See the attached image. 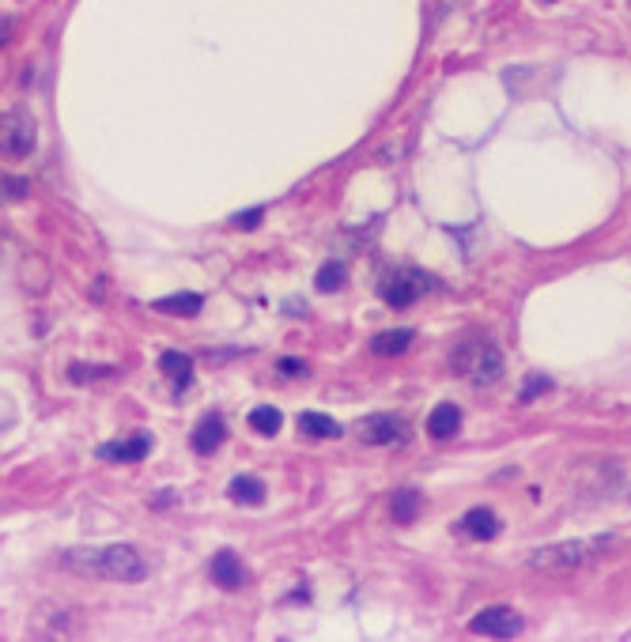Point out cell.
<instances>
[{
    "label": "cell",
    "mask_w": 631,
    "mask_h": 642,
    "mask_svg": "<svg viewBox=\"0 0 631 642\" xmlns=\"http://www.w3.org/2000/svg\"><path fill=\"white\" fill-rule=\"evenodd\" d=\"M61 563L76 575L106 578V582H144L148 563L137 548L129 544H110V548H69Z\"/></svg>",
    "instance_id": "cell-1"
},
{
    "label": "cell",
    "mask_w": 631,
    "mask_h": 642,
    "mask_svg": "<svg viewBox=\"0 0 631 642\" xmlns=\"http://www.w3.org/2000/svg\"><path fill=\"white\" fill-rule=\"evenodd\" d=\"M450 367L458 374H465L473 386H492L495 378L503 374V352H499L488 337H469L454 348Z\"/></svg>",
    "instance_id": "cell-2"
},
{
    "label": "cell",
    "mask_w": 631,
    "mask_h": 642,
    "mask_svg": "<svg viewBox=\"0 0 631 642\" xmlns=\"http://www.w3.org/2000/svg\"><path fill=\"white\" fill-rule=\"evenodd\" d=\"M609 548V537H594V541H560L548 544V548H537L529 556V567L533 571H552V575H563V571H575L582 563H590L597 552Z\"/></svg>",
    "instance_id": "cell-3"
},
{
    "label": "cell",
    "mask_w": 631,
    "mask_h": 642,
    "mask_svg": "<svg viewBox=\"0 0 631 642\" xmlns=\"http://www.w3.org/2000/svg\"><path fill=\"white\" fill-rule=\"evenodd\" d=\"M431 288H435V280H431L427 272L412 269V265H401V269H390L382 276L378 295H382V303L393 306V310H405V306H412L416 299H424Z\"/></svg>",
    "instance_id": "cell-4"
},
{
    "label": "cell",
    "mask_w": 631,
    "mask_h": 642,
    "mask_svg": "<svg viewBox=\"0 0 631 642\" xmlns=\"http://www.w3.org/2000/svg\"><path fill=\"white\" fill-rule=\"evenodd\" d=\"M38 129L27 114H4L0 118V159H23L35 152Z\"/></svg>",
    "instance_id": "cell-5"
},
{
    "label": "cell",
    "mask_w": 631,
    "mask_h": 642,
    "mask_svg": "<svg viewBox=\"0 0 631 642\" xmlns=\"http://www.w3.org/2000/svg\"><path fill=\"white\" fill-rule=\"evenodd\" d=\"M356 439L367 442V446H393V442L409 439V427L401 416H390V412H375V416H363L356 423Z\"/></svg>",
    "instance_id": "cell-6"
},
{
    "label": "cell",
    "mask_w": 631,
    "mask_h": 642,
    "mask_svg": "<svg viewBox=\"0 0 631 642\" xmlns=\"http://www.w3.org/2000/svg\"><path fill=\"white\" fill-rule=\"evenodd\" d=\"M469 631H473V635H488V639H518V635H522V616L514 609L495 605V609L477 612Z\"/></svg>",
    "instance_id": "cell-7"
},
{
    "label": "cell",
    "mask_w": 631,
    "mask_h": 642,
    "mask_svg": "<svg viewBox=\"0 0 631 642\" xmlns=\"http://www.w3.org/2000/svg\"><path fill=\"white\" fill-rule=\"evenodd\" d=\"M454 533H458V537H469V541H492L495 533H499V518H495V510L488 507H473L454 525Z\"/></svg>",
    "instance_id": "cell-8"
},
{
    "label": "cell",
    "mask_w": 631,
    "mask_h": 642,
    "mask_svg": "<svg viewBox=\"0 0 631 642\" xmlns=\"http://www.w3.org/2000/svg\"><path fill=\"white\" fill-rule=\"evenodd\" d=\"M208 575L220 590H239L246 582V567H242V559L235 552H216L212 563H208Z\"/></svg>",
    "instance_id": "cell-9"
},
{
    "label": "cell",
    "mask_w": 631,
    "mask_h": 642,
    "mask_svg": "<svg viewBox=\"0 0 631 642\" xmlns=\"http://www.w3.org/2000/svg\"><path fill=\"white\" fill-rule=\"evenodd\" d=\"M223 439H227V423L212 412V416H205V420L197 423V431H193V450L197 454H212V450H220Z\"/></svg>",
    "instance_id": "cell-10"
},
{
    "label": "cell",
    "mask_w": 631,
    "mask_h": 642,
    "mask_svg": "<svg viewBox=\"0 0 631 642\" xmlns=\"http://www.w3.org/2000/svg\"><path fill=\"white\" fill-rule=\"evenodd\" d=\"M148 450H152V439L137 435V439L129 442H106V446H99V457L103 461H140V457H148Z\"/></svg>",
    "instance_id": "cell-11"
},
{
    "label": "cell",
    "mask_w": 631,
    "mask_h": 642,
    "mask_svg": "<svg viewBox=\"0 0 631 642\" xmlns=\"http://www.w3.org/2000/svg\"><path fill=\"white\" fill-rule=\"evenodd\" d=\"M458 427H461V408L446 401V405H435V412H431V420H427V435L443 442V439H450Z\"/></svg>",
    "instance_id": "cell-12"
},
{
    "label": "cell",
    "mask_w": 631,
    "mask_h": 642,
    "mask_svg": "<svg viewBox=\"0 0 631 642\" xmlns=\"http://www.w3.org/2000/svg\"><path fill=\"white\" fill-rule=\"evenodd\" d=\"M412 329H390V333H378L371 340V352L382 355V359H397V355H405L412 348Z\"/></svg>",
    "instance_id": "cell-13"
},
{
    "label": "cell",
    "mask_w": 631,
    "mask_h": 642,
    "mask_svg": "<svg viewBox=\"0 0 631 642\" xmlns=\"http://www.w3.org/2000/svg\"><path fill=\"white\" fill-rule=\"evenodd\" d=\"M227 495H231L235 503H242V507H261V503H265V484H261L257 476H235Z\"/></svg>",
    "instance_id": "cell-14"
},
{
    "label": "cell",
    "mask_w": 631,
    "mask_h": 642,
    "mask_svg": "<svg viewBox=\"0 0 631 642\" xmlns=\"http://www.w3.org/2000/svg\"><path fill=\"white\" fill-rule=\"evenodd\" d=\"M299 431L310 435V439H337V435H341V423L322 416V412H303V416H299Z\"/></svg>",
    "instance_id": "cell-15"
},
{
    "label": "cell",
    "mask_w": 631,
    "mask_h": 642,
    "mask_svg": "<svg viewBox=\"0 0 631 642\" xmlns=\"http://www.w3.org/2000/svg\"><path fill=\"white\" fill-rule=\"evenodd\" d=\"M416 510H420V491H416V488H401V491H393V499H390V514H393V522L409 525L412 518H416Z\"/></svg>",
    "instance_id": "cell-16"
},
{
    "label": "cell",
    "mask_w": 631,
    "mask_h": 642,
    "mask_svg": "<svg viewBox=\"0 0 631 642\" xmlns=\"http://www.w3.org/2000/svg\"><path fill=\"white\" fill-rule=\"evenodd\" d=\"M163 374H167L178 389H186L189 382H193V359L182 352H167L163 355Z\"/></svg>",
    "instance_id": "cell-17"
},
{
    "label": "cell",
    "mask_w": 631,
    "mask_h": 642,
    "mask_svg": "<svg viewBox=\"0 0 631 642\" xmlns=\"http://www.w3.org/2000/svg\"><path fill=\"white\" fill-rule=\"evenodd\" d=\"M155 306H159L163 314H186V318H193V314H201L205 299H201V295H193V291H186V295H171V299H159Z\"/></svg>",
    "instance_id": "cell-18"
},
{
    "label": "cell",
    "mask_w": 631,
    "mask_h": 642,
    "mask_svg": "<svg viewBox=\"0 0 631 642\" xmlns=\"http://www.w3.org/2000/svg\"><path fill=\"white\" fill-rule=\"evenodd\" d=\"M280 420H284V416L269 405H261L250 412V427H254L257 435H276V431H280Z\"/></svg>",
    "instance_id": "cell-19"
},
{
    "label": "cell",
    "mask_w": 631,
    "mask_h": 642,
    "mask_svg": "<svg viewBox=\"0 0 631 642\" xmlns=\"http://www.w3.org/2000/svg\"><path fill=\"white\" fill-rule=\"evenodd\" d=\"M314 284H318V291H337L344 284V265H341V261L322 265V269H318V276H314Z\"/></svg>",
    "instance_id": "cell-20"
},
{
    "label": "cell",
    "mask_w": 631,
    "mask_h": 642,
    "mask_svg": "<svg viewBox=\"0 0 631 642\" xmlns=\"http://www.w3.org/2000/svg\"><path fill=\"white\" fill-rule=\"evenodd\" d=\"M552 386L548 378H541V374H533V378H526V389H522V401H533V397H541L545 389Z\"/></svg>",
    "instance_id": "cell-21"
},
{
    "label": "cell",
    "mask_w": 631,
    "mask_h": 642,
    "mask_svg": "<svg viewBox=\"0 0 631 642\" xmlns=\"http://www.w3.org/2000/svg\"><path fill=\"white\" fill-rule=\"evenodd\" d=\"M110 374L114 371H95V367L87 371V367H72V378H76V382H80V378H110Z\"/></svg>",
    "instance_id": "cell-22"
},
{
    "label": "cell",
    "mask_w": 631,
    "mask_h": 642,
    "mask_svg": "<svg viewBox=\"0 0 631 642\" xmlns=\"http://www.w3.org/2000/svg\"><path fill=\"white\" fill-rule=\"evenodd\" d=\"M261 223V208H254L250 216H235V227H257Z\"/></svg>",
    "instance_id": "cell-23"
},
{
    "label": "cell",
    "mask_w": 631,
    "mask_h": 642,
    "mask_svg": "<svg viewBox=\"0 0 631 642\" xmlns=\"http://www.w3.org/2000/svg\"><path fill=\"white\" fill-rule=\"evenodd\" d=\"M280 371L284 374H307V367H303L299 359H284V363H280Z\"/></svg>",
    "instance_id": "cell-24"
},
{
    "label": "cell",
    "mask_w": 631,
    "mask_h": 642,
    "mask_svg": "<svg viewBox=\"0 0 631 642\" xmlns=\"http://www.w3.org/2000/svg\"><path fill=\"white\" fill-rule=\"evenodd\" d=\"M8 34H12V19H0V46L8 42Z\"/></svg>",
    "instance_id": "cell-25"
}]
</instances>
